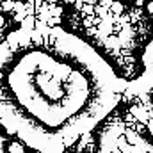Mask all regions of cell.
I'll return each mask as SVG.
<instances>
[{"label": "cell", "mask_w": 153, "mask_h": 153, "mask_svg": "<svg viewBox=\"0 0 153 153\" xmlns=\"http://www.w3.org/2000/svg\"><path fill=\"white\" fill-rule=\"evenodd\" d=\"M119 89L111 64L61 27L22 29L0 45V119L41 152L91 132Z\"/></svg>", "instance_id": "1"}, {"label": "cell", "mask_w": 153, "mask_h": 153, "mask_svg": "<svg viewBox=\"0 0 153 153\" xmlns=\"http://www.w3.org/2000/svg\"><path fill=\"white\" fill-rule=\"evenodd\" d=\"M148 61H150V70L146 71L144 80L141 82L139 100H141V107L146 112V128L153 137V43L148 52Z\"/></svg>", "instance_id": "2"}]
</instances>
